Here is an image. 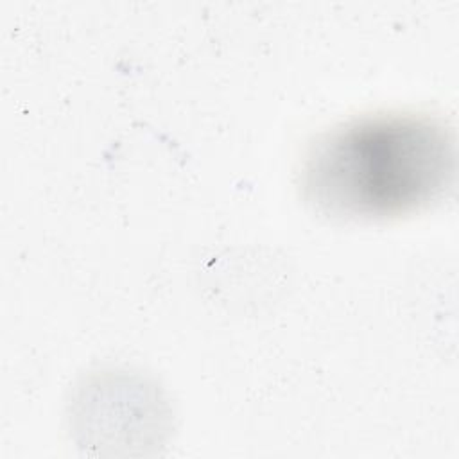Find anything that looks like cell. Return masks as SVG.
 Returning <instances> with one entry per match:
<instances>
[{
  "label": "cell",
  "mask_w": 459,
  "mask_h": 459,
  "mask_svg": "<svg viewBox=\"0 0 459 459\" xmlns=\"http://www.w3.org/2000/svg\"><path fill=\"white\" fill-rule=\"evenodd\" d=\"M455 170L454 138L427 115L346 122L312 143L301 169L308 203L346 219H380L437 199Z\"/></svg>",
  "instance_id": "obj_1"
}]
</instances>
